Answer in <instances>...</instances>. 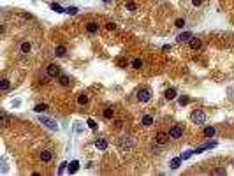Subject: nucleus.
Listing matches in <instances>:
<instances>
[{"instance_id":"nucleus-39","label":"nucleus","mask_w":234,"mask_h":176,"mask_svg":"<svg viewBox=\"0 0 234 176\" xmlns=\"http://www.w3.org/2000/svg\"><path fill=\"white\" fill-rule=\"evenodd\" d=\"M102 2H104V4H111L113 0H102Z\"/></svg>"},{"instance_id":"nucleus-33","label":"nucleus","mask_w":234,"mask_h":176,"mask_svg":"<svg viewBox=\"0 0 234 176\" xmlns=\"http://www.w3.org/2000/svg\"><path fill=\"white\" fill-rule=\"evenodd\" d=\"M213 174H216V176L225 174V169H224V167H218V169H213Z\"/></svg>"},{"instance_id":"nucleus-15","label":"nucleus","mask_w":234,"mask_h":176,"mask_svg":"<svg viewBox=\"0 0 234 176\" xmlns=\"http://www.w3.org/2000/svg\"><path fill=\"white\" fill-rule=\"evenodd\" d=\"M65 53H67V48H65V46H62V44H58V46L55 48V55H56L58 58L65 56Z\"/></svg>"},{"instance_id":"nucleus-25","label":"nucleus","mask_w":234,"mask_h":176,"mask_svg":"<svg viewBox=\"0 0 234 176\" xmlns=\"http://www.w3.org/2000/svg\"><path fill=\"white\" fill-rule=\"evenodd\" d=\"M0 120H2V127H5V125L9 123V116L5 111H0Z\"/></svg>"},{"instance_id":"nucleus-30","label":"nucleus","mask_w":234,"mask_h":176,"mask_svg":"<svg viewBox=\"0 0 234 176\" xmlns=\"http://www.w3.org/2000/svg\"><path fill=\"white\" fill-rule=\"evenodd\" d=\"M178 102H180V106H185V104L190 102V99H188L187 95H183V97H180V101H178Z\"/></svg>"},{"instance_id":"nucleus-29","label":"nucleus","mask_w":234,"mask_h":176,"mask_svg":"<svg viewBox=\"0 0 234 176\" xmlns=\"http://www.w3.org/2000/svg\"><path fill=\"white\" fill-rule=\"evenodd\" d=\"M51 9L55 11V12H65V9H62L58 4H51Z\"/></svg>"},{"instance_id":"nucleus-20","label":"nucleus","mask_w":234,"mask_h":176,"mask_svg":"<svg viewBox=\"0 0 234 176\" xmlns=\"http://www.w3.org/2000/svg\"><path fill=\"white\" fill-rule=\"evenodd\" d=\"M125 7L130 11V12H136V11H137V4L132 2V0H127V2H125Z\"/></svg>"},{"instance_id":"nucleus-18","label":"nucleus","mask_w":234,"mask_h":176,"mask_svg":"<svg viewBox=\"0 0 234 176\" xmlns=\"http://www.w3.org/2000/svg\"><path fill=\"white\" fill-rule=\"evenodd\" d=\"M141 123L144 125V127H152V125H153V116H152V114H144V116H143V120H141Z\"/></svg>"},{"instance_id":"nucleus-11","label":"nucleus","mask_w":234,"mask_h":176,"mask_svg":"<svg viewBox=\"0 0 234 176\" xmlns=\"http://www.w3.org/2000/svg\"><path fill=\"white\" fill-rule=\"evenodd\" d=\"M102 116H104L106 120H113V116H114V107H113V106H107V107H104V111H102Z\"/></svg>"},{"instance_id":"nucleus-32","label":"nucleus","mask_w":234,"mask_h":176,"mask_svg":"<svg viewBox=\"0 0 234 176\" xmlns=\"http://www.w3.org/2000/svg\"><path fill=\"white\" fill-rule=\"evenodd\" d=\"M65 12L74 16V14H78V7H67V9H65Z\"/></svg>"},{"instance_id":"nucleus-1","label":"nucleus","mask_w":234,"mask_h":176,"mask_svg":"<svg viewBox=\"0 0 234 176\" xmlns=\"http://www.w3.org/2000/svg\"><path fill=\"white\" fill-rule=\"evenodd\" d=\"M132 137H129V136H123L120 137V141H118V148H120V152H130L132 150Z\"/></svg>"},{"instance_id":"nucleus-3","label":"nucleus","mask_w":234,"mask_h":176,"mask_svg":"<svg viewBox=\"0 0 234 176\" xmlns=\"http://www.w3.org/2000/svg\"><path fill=\"white\" fill-rule=\"evenodd\" d=\"M190 120H192L194 123L201 125V123H204V120H206V114H204V111H201V109H195V111H192V114H190Z\"/></svg>"},{"instance_id":"nucleus-16","label":"nucleus","mask_w":234,"mask_h":176,"mask_svg":"<svg viewBox=\"0 0 234 176\" xmlns=\"http://www.w3.org/2000/svg\"><path fill=\"white\" fill-rule=\"evenodd\" d=\"M95 146H97V148H99V150H101V152H104V150H106V148H107V141H106V139H104V137H99V139H97V141H95Z\"/></svg>"},{"instance_id":"nucleus-9","label":"nucleus","mask_w":234,"mask_h":176,"mask_svg":"<svg viewBox=\"0 0 234 176\" xmlns=\"http://www.w3.org/2000/svg\"><path fill=\"white\" fill-rule=\"evenodd\" d=\"M201 48H203V41H201L199 37H192V39H190V50L197 51V50H201Z\"/></svg>"},{"instance_id":"nucleus-19","label":"nucleus","mask_w":234,"mask_h":176,"mask_svg":"<svg viewBox=\"0 0 234 176\" xmlns=\"http://www.w3.org/2000/svg\"><path fill=\"white\" fill-rule=\"evenodd\" d=\"M130 65H132V69H136V71H141L143 69V60L141 58H134Z\"/></svg>"},{"instance_id":"nucleus-8","label":"nucleus","mask_w":234,"mask_h":176,"mask_svg":"<svg viewBox=\"0 0 234 176\" xmlns=\"http://www.w3.org/2000/svg\"><path fill=\"white\" fill-rule=\"evenodd\" d=\"M155 141H157V145L164 146L167 141H169V134H165V132H159V134H157V137H155Z\"/></svg>"},{"instance_id":"nucleus-24","label":"nucleus","mask_w":234,"mask_h":176,"mask_svg":"<svg viewBox=\"0 0 234 176\" xmlns=\"http://www.w3.org/2000/svg\"><path fill=\"white\" fill-rule=\"evenodd\" d=\"M78 104H79V106H85V104H88V95H86V93H81V95L78 97Z\"/></svg>"},{"instance_id":"nucleus-7","label":"nucleus","mask_w":234,"mask_h":176,"mask_svg":"<svg viewBox=\"0 0 234 176\" xmlns=\"http://www.w3.org/2000/svg\"><path fill=\"white\" fill-rule=\"evenodd\" d=\"M85 28H86V32H88L90 35H93V34H97V32H99L101 27H99V23H97V21H90V23H86V27H85Z\"/></svg>"},{"instance_id":"nucleus-2","label":"nucleus","mask_w":234,"mask_h":176,"mask_svg":"<svg viewBox=\"0 0 234 176\" xmlns=\"http://www.w3.org/2000/svg\"><path fill=\"white\" fill-rule=\"evenodd\" d=\"M150 99H152V90L148 86H143L137 90V101L139 102H148Z\"/></svg>"},{"instance_id":"nucleus-38","label":"nucleus","mask_w":234,"mask_h":176,"mask_svg":"<svg viewBox=\"0 0 234 176\" xmlns=\"http://www.w3.org/2000/svg\"><path fill=\"white\" fill-rule=\"evenodd\" d=\"M201 4H203V0H192V5H195V7L201 5Z\"/></svg>"},{"instance_id":"nucleus-35","label":"nucleus","mask_w":234,"mask_h":176,"mask_svg":"<svg viewBox=\"0 0 234 176\" xmlns=\"http://www.w3.org/2000/svg\"><path fill=\"white\" fill-rule=\"evenodd\" d=\"M86 123H88V127H90V129H92V130H95V129H97V123H95V122H93L92 118H90V120H88V122H86Z\"/></svg>"},{"instance_id":"nucleus-23","label":"nucleus","mask_w":234,"mask_h":176,"mask_svg":"<svg viewBox=\"0 0 234 176\" xmlns=\"http://www.w3.org/2000/svg\"><path fill=\"white\" fill-rule=\"evenodd\" d=\"M46 109H48V104H35V107H34V111H35V113H44V111H46Z\"/></svg>"},{"instance_id":"nucleus-6","label":"nucleus","mask_w":234,"mask_h":176,"mask_svg":"<svg viewBox=\"0 0 234 176\" xmlns=\"http://www.w3.org/2000/svg\"><path fill=\"white\" fill-rule=\"evenodd\" d=\"M46 72H48V76H50V78H58V76H60V67H58V65H56V63H50V65H48V69H46Z\"/></svg>"},{"instance_id":"nucleus-4","label":"nucleus","mask_w":234,"mask_h":176,"mask_svg":"<svg viewBox=\"0 0 234 176\" xmlns=\"http://www.w3.org/2000/svg\"><path fill=\"white\" fill-rule=\"evenodd\" d=\"M169 137H171V139H180V137H183V127H181V125H173V127L169 129Z\"/></svg>"},{"instance_id":"nucleus-10","label":"nucleus","mask_w":234,"mask_h":176,"mask_svg":"<svg viewBox=\"0 0 234 176\" xmlns=\"http://www.w3.org/2000/svg\"><path fill=\"white\" fill-rule=\"evenodd\" d=\"M39 157H41V160L44 164H48V162H51V158H53V153H51V150H42Z\"/></svg>"},{"instance_id":"nucleus-13","label":"nucleus","mask_w":234,"mask_h":176,"mask_svg":"<svg viewBox=\"0 0 234 176\" xmlns=\"http://www.w3.org/2000/svg\"><path fill=\"white\" fill-rule=\"evenodd\" d=\"M164 97H165V101H174L176 99V90L174 88H167L165 93H164Z\"/></svg>"},{"instance_id":"nucleus-34","label":"nucleus","mask_w":234,"mask_h":176,"mask_svg":"<svg viewBox=\"0 0 234 176\" xmlns=\"http://www.w3.org/2000/svg\"><path fill=\"white\" fill-rule=\"evenodd\" d=\"M174 25H176L178 28H183V27H185V20H181V18H180V20H176V23H174Z\"/></svg>"},{"instance_id":"nucleus-14","label":"nucleus","mask_w":234,"mask_h":176,"mask_svg":"<svg viewBox=\"0 0 234 176\" xmlns=\"http://www.w3.org/2000/svg\"><path fill=\"white\" fill-rule=\"evenodd\" d=\"M20 51L23 53V55H28V53L32 51V44H30L28 41H25V42H23V44L20 46Z\"/></svg>"},{"instance_id":"nucleus-26","label":"nucleus","mask_w":234,"mask_h":176,"mask_svg":"<svg viewBox=\"0 0 234 176\" xmlns=\"http://www.w3.org/2000/svg\"><path fill=\"white\" fill-rule=\"evenodd\" d=\"M204 136H206V137H213V136H215V129H213V127H206V129H204Z\"/></svg>"},{"instance_id":"nucleus-27","label":"nucleus","mask_w":234,"mask_h":176,"mask_svg":"<svg viewBox=\"0 0 234 176\" xmlns=\"http://www.w3.org/2000/svg\"><path fill=\"white\" fill-rule=\"evenodd\" d=\"M106 28H107L109 32H114V30H116V23H113V21H107V23H106Z\"/></svg>"},{"instance_id":"nucleus-5","label":"nucleus","mask_w":234,"mask_h":176,"mask_svg":"<svg viewBox=\"0 0 234 176\" xmlns=\"http://www.w3.org/2000/svg\"><path fill=\"white\" fill-rule=\"evenodd\" d=\"M39 122H41L44 127L51 129V130H58V123H56L53 118H48V116H41V118H39Z\"/></svg>"},{"instance_id":"nucleus-22","label":"nucleus","mask_w":234,"mask_h":176,"mask_svg":"<svg viewBox=\"0 0 234 176\" xmlns=\"http://www.w3.org/2000/svg\"><path fill=\"white\" fill-rule=\"evenodd\" d=\"M78 169H79V162H78V160H72L71 164H69V173H71V174H74Z\"/></svg>"},{"instance_id":"nucleus-37","label":"nucleus","mask_w":234,"mask_h":176,"mask_svg":"<svg viewBox=\"0 0 234 176\" xmlns=\"http://www.w3.org/2000/svg\"><path fill=\"white\" fill-rule=\"evenodd\" d=\"M65 166H69V164H67V162H62V166H60V169H58V173H63V171H65Z\"/></svg>"},{"instance_id":"nucleus-21","label":"nucleus","mask_w":234,"mask_h":176,"mask_svg":"<svg viewBox=\"0 0 234 176\" xmlns=\"http://www.w3.org/2000/svg\"><path fill=\"white\" fill-rule=\"evenodd\" d=\"M9 79H5V78H2V79H0V90H2V92H7V90H9Z\"/></svg>"},{"instance_id":"nucleus-17","label":"nucleus","mask_w":234,"mask_h":176,"mask_svg":"<svg viewBox=\"0 0 234 176\" xmlns=\"http://www.w3.org/2000/svg\"><path fill=\"white\" fill-rule=\"evenodd\" d=\"M58 83H60L62 86H69V85H71V78L65 76V74H60V76H58Z\"/></svg>"},{"instance_id":"nucleus-31","label":"nucleus","mask_w":234,"mask_h":176,"mask_svg":"<svg viewBox=\"0 0 234 176\" xmlns=\"http://www.w3.org/2000/svg\"><path fill=\"white\" fill-rule=\"evenodd\" d=\"M116 63H118V67H122V69H125V67H127V60H125V58H118V60H116Z\"/></svg>"},{"instance_id":"nucleus-12","label":"nucleus","mask_w":234,"mask_h":176,"mask_svg":"<svg viewBox=\"0 0 234 176\" xmlns=\"http://www.w3.org/2000/svg\"><path fill=\"white\" fill-rule=\"evenodd\" d=\"M192 37H194V35H192V34H190V32H183V34H180V35L176 37V41H178V42H180V44H181V42H187V41H190Z\"/></svg>"},{"instance_id":"nucleus-36","label":"nucleus","mask_w":234,"mask_h":176,"mask_svg":"<svg viewBox=\"0 0 234 176\" xmlns=\"http://www.w3.org/2000/svg\"><path fill=\"white\" fill-rule=\"evenodd\" d=\"M123 127V120H116L114 122V129H122Z\"/></svg>"},{"instance_id":"nucleus-28","label":"nucleus","mask_w":234,"mask_h":176,"mask_svg":"<svg viewBox=\"0 0 234 176\" xmlns=\"http://www.w3.org/2000/svg\"><path fill=\"white\" fill-rule=\"evenodd\" d=\"M180 162H181V157L174 158L173 162H171V167H173V169H178V167H180Z\"/></svg>"}]
</instances>
